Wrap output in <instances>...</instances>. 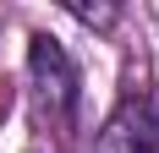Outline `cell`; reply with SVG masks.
<instances>
[{"label": "cell", "instance_id": "1", "mask_svg": "<svg viewBox=\"0 0 159 153\" xmlns=\"http://www.w3.org/2000/svg\"><path fill=\"white\" fill-rule=\"evenodd\" d=\"M28 82H33V109L39 120L66 131L71 115H77V66L49 33H33L28 38Z\"/></svg>", "mask_w": 159, "mask_h": 153}, {"label": "cell", "instance_id": "2", "mask_svg": "<svg viewBox=\"0 0 159 153\" xmlns=\"http://www.w3.org/2000/svg\"><path fill=\"white\" fill-rule=\"evenodd\" d=\"M104 142H110V153H159V120L148 109V98H126L121 115L110 120Z\"/></svg>", "mask_w": 159, "mask_h": 153}, {"label": "cell", "instance_id": "3", "mask_svg": "<svg viewBox=\"0 0 159 153\" xmlns=\"http://www.w3.org/2000/svg\"><path fill=\"white\" fill-rule=\"evenodd\" d=\"M66 11H71V16H77V22H88V28H93V22H99V28H104V22H110V6H77V0H66Z\"/></svg>", "mask_w": 159, "mask_h": 153}]
</instances>
